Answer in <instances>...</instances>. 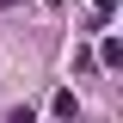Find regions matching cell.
<instances>
[{"label":"cell","mask_w":123,"mask_h":123,"mask_svg":"<svg viewBox=\"0 0 123 123\" xmlns=\"http://www.w3.org/2000/svg\"><path fill=\"white\" fill-rule=\"evenodd\" d=\"M98 62H105V68H123V43H117V37H105V43H98Z\"/></svg>","instance_id":"6da1fadb"},{"label":"cell","mask_w":123,"mask_h":123,"mask_svg":"<svg viewBox=\"0 0 123 123\" xmlns=\"http://www.w3.org/2000/svg\"><path fill=\"white\" fill-rule=\"evenodd\" d=\"M74 111H80V105H74V92H55V117H62V123H74Z\"/></svg>","instance_id":"7a4b0ae2"},{"label":"cell","mask_w":123,"mask_h":123,"mask_svg":"<svg viewBox=\"0 0 123 123\" xmlns=\"http://www.w3.org/2000/svg\"><path fill=\"white\" fill-rule=\"evenodd\" d=\"M92 12H98V18H111V12H117V0H92Z\"/></svg>","instance_id":"3957f363"},{"label":"cell","mask_w":123,"mask_h":123,"mask_svg":"<svg viewBox=\"0 0 123 123\" xmlns=\"http://www.w3.org/2000/svg\"><path fill=\"white\" fill-rule=\"evenodd\" d=\"M6 6H18V0H0V12H6Z\"/></svg>","instance_id":"277c9868"}]
</instances>
